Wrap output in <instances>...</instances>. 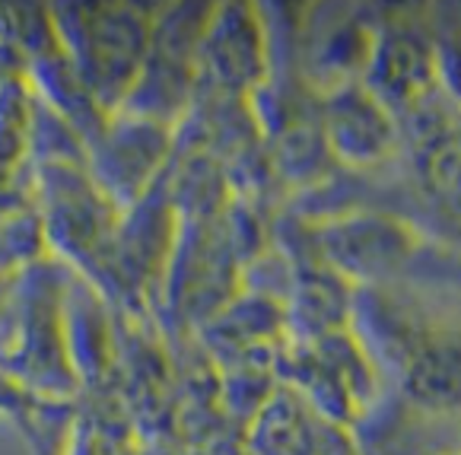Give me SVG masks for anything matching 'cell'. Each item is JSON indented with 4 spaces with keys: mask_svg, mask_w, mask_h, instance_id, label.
I'll list each match as a JSON object with an SVG mask.
<instances>
[{
    "mask_svg": "<svg viewBox=\"0 0 461 455\" xmlns=\"http://www.w3.org/2000/svg\"><path fill=\"white\" fill-rule=\"evenodd\" d=\"M64 20H55L68 41V58L80 86L95 105L128 103L140 83L153 26L140 10L124 4H86V7H61Z\"/></svg>",
    "mask_w": 461,
    "mask_h": 455,
    "instance_id": "cell-1",
    "label": "cell"
},
{
    "mask_svg": "<svg viewBox=\"0 0 461 455\" xmlns=\"http://www.w3.org/2000/svg\"><path fill=\"white\" fill-rule=\"evenodd\" d=\"M251 449L255 455H357L344 427L296 392H277L261 405Z\"/></svg>",
    "mask_w": 461,
    "mask_h": 455,
    "instance_id": "cell-2",
    "label": "cell"
},
{
    "mask_svg": "<svg viewBox=\"0 0 461 455\" xmlns=\"http://www.w3.org/2000/svg\"><path fill=\"white\" fill-rule=\"evenodd\" d=\"M328 147L344 163L366 166L392 150V115L388 105L363 83H344L325 99L321 109Z\"/></svg>",
    "mask_w": 461,
    "mask_h": 455,
    "instance_id": "cell-3",
    "label": "cell"
},
{
    "mask_svg": "<svg viewBox=\"0 0 461 455\" xmlns=\"http://www.w3.org/2000/svg\"><path fill=\"white\" fill-rule=\"evenodd\" d=\"M401 382L417 408L433 414L461 411V328H429L407 341Z\"/></svg>",
    "mask_w": 461,
    "mask_h": 455,
    "instance_id": "cell-4",
    "label": "cell"
},
{
    "mask_svg": "<svg viewBox=\"0 0 461 455\" xmlns=\"http://www.w3.org/2000/svg\"><path fill=\"white\" fill-rule=\"evenodd\" d=\"M369 77H373L369 89L385 105H411L439 77V48L411 29H392L373 45Z\"/></svg>",
    "mask_w": 461,
    "mask_h": 455,
    "instance_id": "cell-5",
    "label": "cell"
},
{
    "mask_svg": "<svg viewBox=\"0 0 461 455\" xmlns=\"http://www.w3.org/2000/svg\"><path fill=\"white\" fill-rule=\"evenodd\" d=\"M321 251L340 271L360 274V278H375V274L392 271L394 265L404 261V255L411 251V236L394 220H340L338 226H331L325 232Z\"/></svg>",
    "mask_w": 461,
    "mask_h": 455,
    "instance_id": "cell-6",
    "label": "cell"
},
{
    "mask_svg": "<svg viewBox=\"0 0 461 455\" xmlns=\"http://www.w3.org/2000/svg\"><path fill=\"white\" fill-rule=\"evenodd\" d=\"M309 373H312V388L305 398L331 421L344 417L347 408L366 398V360L357 350V344H350L340 334H328L315 344L312 357H309Z\"/></svg>",
    "mask_w": 461,
    "mask_h": 455,
    "instance_id": "cell-7",
    "label": "cell"
},
{
    "mask_svg": "<svg viewBox=\"0 0 461 455\" xmlns=\"http://www.w3.org/2000/svg\"><path fill=\"white\" fill-rule=\"evenodd\" d=\"M230 16L207 20L203 26V41L197 55L207 61L211 74L226 86H242L245 80L258 77L261 64V35L242 10H226Z\"/></svg>",
    "mask_w": 461,
    "mask_h": 455,
    "instance_id": "cell-8",
    "label": "cell"
},
{
    "mask_svg": "<svg viewBox=\"0 0 461 455\" xmlns=\"http://www.w3.org/2000/svg\"><path fill=\"white\" fill-rule=\"evenodd\" d=\"M157 153H163V131H159V122L137 118V122L124 124L122 131H115V137L109 141L112 191L137 195V188L149 178V166L157 163Z\"/></svg>",
    "mask_w": 461,
    "mask_h": 455,
    "instance_id": "cell-9",
    "label": "cell"
},
{
    "mask_svg": "<svg viewBox=\"0 0 461 455\" xmlns=\"http://www.w3.org/2000/svg\"><path fill=\"white\" fill-rule=\"evenodd\" d=\"M427 178L433 182L436 195L461 205V141L446 137V141H439L429 150Z\"/></svg>",
    "mask_w": 461,
    "mask_h": 455,
    "instance_id": "cell-10",
    "label": "cell"
},
{
    "mask_svg": "<svg viewBox=\"0 0 461 455\" xmlns=\"http://www.w3.org/2000/svg\"><path fill=\"white\" fill-rule=\"evenodd\" d=\"M439 77H446V83L461 96V32L442 41L439 48Z\"/></svg>",
    "mask_w": 461,
    "mask_h": 455,
    "instance_id": "cell-11",
    "label": "cell"
}]
</instances>
